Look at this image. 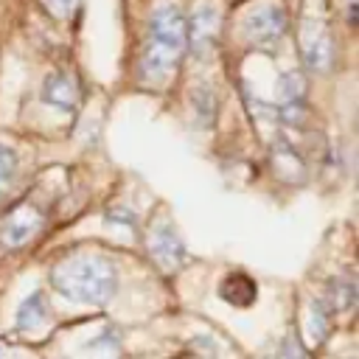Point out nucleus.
<instances>
[{
	"label": "nucleus",
	"instance_id": "3",
	"mask_svg": "<svg viewBox=\"0 0 359 359\" xmlns=\"http://www.w3.org/2000/svg\"><path fill=\"white\" fill-rule=\"evenodd\" d=\"M146 250L163 272H177L185 264V244L171 222H154L146 236Z\"/></svg>",
	"mask_w": 359,
	"mask_h": 359
},
{
	"label": "nucleus",
	"instance_id": "7",
	"mask_svg": "<svg viewBox=\"0 0 359 359\" xmlns=\"http://www.w3.org/2000/svg\"><path fill=\"white\" fill-rule=\"evenodd\" d=\"M42 101L56 107V109H62V112L76 109V104H79V81L70 73L48 76L45 84H42Z\"/></svg>",
	"mask_w": 359,
	"mask_h": 359
},
{
	"label": "nucleus",
	"instance_id": "9",
	"mask_svg": "<svg viewBox=\"0 0 359 359\" xmlns=\"http://www.w3.org/2000/svg\"><path fill=\"white\" fill-rule=\"evenodd\" d=\"M219 297L227 300V303H233V306H250L255 300V283L244 272H233V275H227L222 280Z\"/></svg>",
	"mask_w": 359,
	"mask_h": 359
},
{
	"label": "nucleus",
	"instance_id": "14",
	"mask_svg": "<svg viewBox=\"0 0 359 359\" xmlns=\"http://www.w3.org/2000/svg\"><path fill=\"white\" fill-rule=\"evenodd\" d=\"M280 121H283V123H292L294 129H300V126L309 121V109H306V104H303V101H283Z\"/></svg>",
	"mask_w": 359,
	"mask_h": 359
},
{
	"label": "nucleus",
	"instance_id": "4",
	"mask_svg": "<svg viewBox=\"0 0 359 359\" xmlns=\"http://www.w3.org/2000/svg\"><path fill=\"white\" fill-rule=\"evenodd\" d=\"M283 31H286V14L280 6H258L247 11L241 20V34L252 45H272Z\"/></svg>",
	"mask_w": 359,
	"mask_h": 359
},
{
	"label": "nucleus",
	"instance_id": "15",
	"mask_svg": "<svg viewBox=\"0 0 359 359\" xmlns=\"http://www.w3.org/2000/svg\"><path fill=\"white\" fill-rule=\"evenodd\" d=\"M325 311H323V306L320 303H311V314H309V334L314 337V339H323V334H325Z\"/></svg>",
	"mask_w": 359,
	"mask_h": 359
},
{
	"label": "nucleus",
	"instance_id": "5",
	"mask_svg": "<svg viewBox=\"0 0 359 359\" xmlns=\"http://www.w3.org/2000/svg\"><path fill=\"white\" fill-rule=\"evenodd\" d=\"M216 36H219V11L216 6L205 3L185 22V45H191L194 56H202L216 45Z\"/></svg>",
	"mask_w": 359,
	"mask_h": 359
},
{
	"label": "nucleus",
	"instance_id": "1",
	"mask_svg": "<svg viewBox=\"0 0 359 359\" xmlns=\"http://www.w3.org/2000/svg\"><path fill=\"white\" fill-rule=\"evenodd\" d=\"M53 289L81 306H107L118 292V266L101 252H73L50 272Z\"/></svg>",
	"mask_w": 359,
	"mask_h": 359
},
{
	"label": "nucleus",
	"instance_id": "11",
	"mask_svg": "<svg viewBox=\"0 0 359 359\" xmlns=\"http://www.w3.org/2000/svg\"><path fill=\"white\" fill-rule=\"evenodd\" d=\"M191 107H194L196 118H199L205 126H210V123L216 121V93H213L208 84H199V87L191 90Z\"/></svg>",
	"mask_w": 359,
	"mask_h": 359
},
{
	"label": "nucleus",
	"instance_id": "12",
	"mask_svg": "<svg viewBox=\"0 0 359 359\" xmlns=\"http://www.w3.org/2000/svg\"><path fill=\"white\" fill-rule=\"evenodd\" d=\"M278 90H280V98L283 101H303L306 98V90H309V81H306V76L300 70H289V73L280 76Z\"/></svg>",
	"mask_w": 359,
	"mask_h": 359
},
{
	"label": "nucleus",
	"instance_id": "13",
	"mask_svg": "<svg viewBox=\"0 0 359 359\" xmlns=\"http://www.w3.org/2000/svg\"><path fill=\"white\" fill-rule=\"evenodd\" d=\"M14 171H17V154L0 143V196L8 191L11 180H14Z\"/></svg>",
	"mask_w": 359,
	"mask_h": 359
},
{
	"label": "nucleus",
	"instance_id": "8",
	"mask_svg": "<svg viewBox=\"0 0 359 359\" xmlns=\"http://www.w3.org/2000/svg\"><path fill=\"white\" fill-rule=\"evenodd\" d=\"M334 56H337V50H334V39L328 31H317L314 36H309L303 42V62L309 70H317V73L331 70Z\"/></svg>",
	"mask_w": 359,
	"mask_h": 359
},
{
	"label": "nucleus",
	"instance_id": "2",
	"mask_svg": "<svg viewBox=\"0 0 359 359\" xmlns=\"http://www.w3.org/2000/svg\"><path fill=\"white\" fill-rule=\"evenodd\" d=\"M185 53V20L174 6H157L149 17V34L140 56V76L146 81L163 84L180 56Z\"/></svg>",
	"mask_w": 359,
	"mask_h": 359
},
{
	"label": "nucleus",
	"instance_id": "6",
	"mask_svg": "<svg viewBox=\"0 0 359 359\" xmlns=\"http://www.w3.org/2000/svg\"><path fill=\"white\" fill-rule=\"evenodd\" d=\"M39 227H42V213L31 205H20L6 216V222L0 227V241L6 247H20V244L31 241V236Z\"/></svg>",
	"mask_w": 359,
	"mask_h": 359
},
{
	"label": "nucleus",
	"instance_id": "16",
	"mask_svg": "<svg viewBox=\"0 0 359 359\" xmlns=\"http://www.w3.org/2000/svg\"><path fill=\"white\" fill-rule=\"evenodd\" d=\"M48 6H50V11H53L56 17H67V14L79 6V0H48Z\"/></svg>",
	"mask_w": 359,
	"mask_h": 359
},
{
	"label": "nucleus",
	"instance_id": "10",
	"mask_svg": "<svg viewBox=\"0 0 359 359\" xmlns=\"http://www.w3.org/2000/svg\"><path fill=\"white\" fill-rule=\"evenodd\" d=\"M45 311H48L45 294H42V292H34V294H28V297L22 300V306H20V311H17V325L25 328V331H31V328H36V325L45 323Z\"/></svg>",
	"mask_w": 359,
	"mask_h": 359
}]
</instances>
